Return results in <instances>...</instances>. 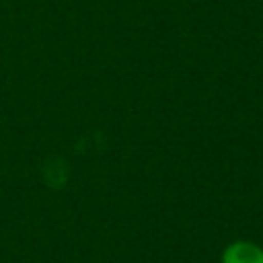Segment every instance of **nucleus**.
<instances>
[{"label": "nucleus", "mask_w": 263, "mask_h": 263, "mask_svg": "<svg viewBox=\"0 0 263 263\" xmlns=\"http://www.w3.org/2000/svg\"><path fill=\"white\" fill-rule=\"evenodd\" d=\"M222 263H263V249L251 240H234L222 251Z\"/></svg>", "instance_id": "f257e3e1"}]
</instances>
